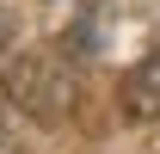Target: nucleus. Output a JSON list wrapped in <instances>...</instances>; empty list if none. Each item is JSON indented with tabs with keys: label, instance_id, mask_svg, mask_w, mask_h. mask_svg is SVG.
Wrapping results in <instances>:
<instances>
[{
	"label": "nucleus",
	"instance_id": "f257e3e1",
	"mask_svg": "<svg viewBox=\"0 0 160 154\" xmlns=\"http://www.w3.org/2000/svg\"><path fill=\"white\" fill-rule=\"evenodd\" d=\"M6 93L19 105L25 117H43V123H56V117L74 111V68H62L56 56H25L12 74H6Z\"/></svg>",
	"mask_w": 160,
	"mask_h": 154
},
{
	"label": "nucleus",
	"instance_id": "f03ea898",
	"mask_svg": "<svg viewBox=\"0 0 160 154\" xmlns=\"http://www.w3.org/2000/svg\"><path fill=\"white\" fill-rule=\"evenodd\" d=\"M123 111L136 117V123H154L160 117V49H148V56L123 74Z\"/></svg>",
	"mask_w": 160,
	"mask_h": 154
},
{
	"label": "nucleus",
	"instance_id": "7ed1b4c3",
	"mask_svg": "<svg viewBox=\"0 0 160 154\" xmlns=\"http://www.w3.org/2000/svg\"><path fill=\"white\" fill-rule=\"evenodd\" d=\"M6 37H12V25H6V13H0V49H6Z\"/></svg>",
	"mask_w": 160,
	"mask_h": 154
}]
</instances>
